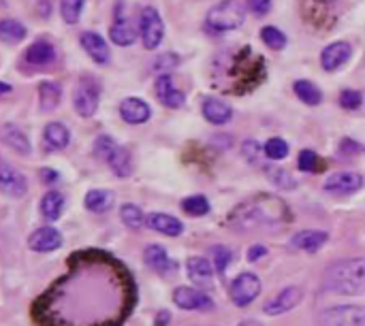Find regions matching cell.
Wrapping results in <instances>:
<instances>
[{"mask_svg":"<svg viewBox=\"0 0 365 326\" xmlns=\"http://www.w3.org/2000/svg\"><path fill=\"white\" fill-rule=\"evenodd\" d=\"M265 254H267V250H265L263 246H252V248L248 250V261H250V263H255V261L263 258Z\"/></svg>","mask_w":365,"mask_h":326,"instance_id":"f6af8a7d","label":"cell"},{"mask_svg":"<svg viewBox=\"0 0 365 326\" xmlns=\"http://www.w3.org/2000/svg\"><path fill=\"white\" fill-rule=\"evenodd\" d=\"M156 96H158V100L165 105V107H171V109H180L182 105H184V94H182V90H178L175 88V81H173V77L171 75H160L158 79H156Z\"/></svg>","mask_w":365,"mask_h":326,"instance_id":"5bb4252c","label":"cell"},{"mask_svg":"<svg viewBox=\"0 0 365 326\" xmlns=\"http://www.w3.org/2000/svg\"><path fill=\"white\" fill-rule=\"evenodd\" d=\"M83 4L86 0H60V13H62V19L66 23H77L79 17H81V11H83Z\"/></svg>","mask_w":365,"mask_h":326,"instance_id":"e575fe53","label":"cell"},{"mask_svg":"<svg viewBox=\"0 0 365 326\" xmlns=\"http://www.w3.org/2000/svg\"><path fill=\"white\" fill-rule=\"evenodd\" d=\"M261 293V280L255 273H240L231 288H229V297L237 307H246L250 305Z\"/></svg>","mask_w":365,"mask_h":326,"instance_id":"ba28073f","label":"cell"},{"mask_svg":"<svg viewBox=\"0 0 365 326\" xmlns=\"http://www.w3.org/2000/svg\"><path fill=\"white\" fill-rule=\"evenodd\" d=\"M24 58H26V62L32 64V66H47V64H51V62L56 60V49H53V45H51L49 41L41 38V41H34V43L26 49Z\"/></svg>","mask_w":365,"mask_h":326,"instance_id":"44dd1931","label":"cell"},{"mask_svg":"<svg viewBox=\"0 0 365 326\" xmlns=\"http://www.w3.org/2000/svg\"><path fill=\"white\" fill-rule=\"evenodd\" d=\"M120 216H122V222H124L128 228H133V231H139V228H143V226L148 224V218L143 216V211H141L137 205H133V203L122 205Z\"/></svg>","mask_w":365,"mask_h":326,"instance_id":"1f68e13d","label":"cell"},{"mask_svg":"<svg viewBox=\"0 0 365 326\" xmlns=\"http://www.w3.org/2000/svg\"><path fill=\"white\" fill-rule=\"evenodd\" d=\"M293 88H295L297 98H299L302 102H306L308 107H317V105L323 102V92L319 90L317 83H312V81H308V79H299V81H295Z\"/></svg>","mask_w":365,"mask_h":326,"instance_id":"f1b7e54d","label":"cell"},{"mask_svg":"<svg viewBox=\"0 0 365 326\" xmlns=\"http://www.w3.org/2000/svg\"><path fill=\"white\" fill-rule=\"evenodd\" d=\"M325 286L338 295H357L365 286V258L336 263L325 278Z\"/></svg>","mask_w":365,"mask_h":326,"instance_id":"7a4b0ae2","label":"cell"},{"mask_svg":"<svg viewBox=\"0 0 365 326\" xmlns=\"http://www.w3.org/2000/svg\"><path fill=\"white\" fill-rule=\"evenodd\" d=\"M212 254H214V267H216V271L220 275H225V271H227V267H229V263L233 258L231 250L229 248H222V246H216V248H212Z\"/></svg>","mask_w":365,"mask_h":326,"instance_id":"74e56055","label":"cell"},{"mask_svg":"<svg viewBox=\"0 0 365 326\" xmlns=\"http://www.w3.org/2000/svg\"><path fill=\"white\" fill-rule=\"evenodd\" d=\"M265 173H267L269 182H272L274 186L282 188V190H293V188L297 186V182L293 179V175H291L289 171L280 169V167H267Z\"/></svg>","mask_w":365,"mask_h":326,"instance_id":"836d02e7","label":"cell"},{"mask_svg":"<svg viewBox=\"0 0 365 326\" xmlns=\"http://www.w3.org/2000/svg\"><path fill=\"white\" fill-rule=\"evenodd\" d=\"M329 235L323 231H302L291 239V246L295 250H304V252H317L319 248H323L327 243Z\"/></svg>","mask_w":365,"mask_h":326,"instance_id":"cb8c5ba5","label":"cell"},{"mask_svg":"<svg viewBox=\"0 0 365 326\" xmlns=\"http://www.w3.org/2000/svg\"><path fill=\"white\" fill-rule=\"evenodd\" d=\"M158 320H160V322H158V326H167V320H169V314H167V312H163V314L158 316Z\"/></svg>","mask_w":365,"mask_h":326,"instance_id":"7dc6e473","label":"cell"},{"mask_svg":"<svg viewBox=\"0 0 365 326\" xmlns=\"http://www.w3.org/2000/svg\"><path fill=\"white\" fill-rule=\"evenodd\" d=\"M139 34H141V41H143V47L145 49H156L163 43L165 23H163L160 13L154 6H145L141 11V17H139Z\"/></svg>","mask_w":365,"mask_h":326,"instance_id":"8992f818","label":"cell"},{"mask_svg":"<svg viewBox=\"0 0 365 326\" xmlns=\"http://www.w3.org/2000/svg\"><path fill=\"white\" fill-rule=\"evenodd\" d=\"M0 88H2V94H9V92H11V85H9V83H2Z\"/></svg>","mask_w":365,"mask_h":326,"instance_id":"681fc988","label":"cell"},{"mask_svg":"<svg viewBox=\"0 0 365 326\" xmlns=\"http://www.w3.org/2000/svg\"><path fill=\"white\" fill-rule=\"evenodd\" d=\"M2 141L15 149L17 154H30V141L26 137V132L21 128H17L15 124H4L2 126Z\"/></svg>","mask_w":365,"mask_h":326,"instance_id":"484cf974","label":"cell"},{"mask_svg":"<svg viewBox=\"0 0 365 326\" xmlns=\"http://www.w3.org/2000/svg\"><path fill=\"white\" fill-rule=\"evenodd\" d=\"M246 4L255 15H267L272 9V0H246Z\"/></svg>","mask_w":365,"mask_h":326,"instance_id":"7bdbcfd3","label":"cell"},{"mask_svg":"<svg viewBox=\"0 0 365 326\" xmlns=\"http://www.w3.org/2000/svg\"><path fill=\"white\" fill-rule=\"evenodd\" d=\"M201 111H203V117H205L210 124H216V126L227 124V122L233 117V109H231L225 100H220V98H216V96L203 98Z\"/></svg>","mask_w":365,"mask_h":326,"instance_id":"d6986e66","label":"cell"},{"mask_svg":"<svg viewBox=\"0 0 365 326\" xmlns=\"http://www.w3.org/2000/svg\"><path fill=\"white\" fill-rule=\"evenodd\" d=\"M242 149H244V156H246L252 164L261 158V152L265 154V147H261V145H259L257 141H252V139H248V141L244 143V147H242Z\"/></svg>","mask_w":365,"mask_h":326,"instance_id":"b9f144b4","label":"cell"},{"mask_svg":"<svg viewBox=\"0 0 365 326\" xmlns=\"http://www.w3.org/2000/svg\"><path fill=\"white\" fill-rule=\"evenodd\" d=\"M182 209L188 214V216H195V218H199V216H205V214H210V201L205 199V196H188V199H184L182 201Z\"/></svg>","mask_w":365,"mask_h":326,"instance_id":"d590c367","label":"cell"},{"mask_svg":"<svg viewBox=\"0 0 365 326\" xmlns=\"http://www.w3.org/2000/svg\"><path fill=\"white\" fill-rule=\"evenodd\" d=\"M361 186H364V177L359 173H353V171L334 173L325 182V190L331 194H351V192H357Z\"/></svg>","mask_w":365,"mask_h":326,"instance_id":"7c38bea8","label":"cell"},{"mask_svg":"<svg viewBox=\"0 0 365 326\" xmlns=\"http://www.w3.org/2000/svg\"><path fill=\"white\" fill-rule=\"evenodd\" d=\"M246 21V6L237 0H222L207 11L205 23L216 32L235 30Z\"/></svg>","mask_w":365,"mask_h":326,"instance_id":"3957f363","label":"cell"},{"mask_svg":"<svg viewBox=\"0 0 365 326\" xmlns=\"http://www.w3.org/2000/svg\"><path fill=\"white\" fill-rule=\"evenodd\" d=\"M353 56V45L346 43V41H336L331 45H327L321 53V66L327 70V73H334L338 68H342Z\"/></svg>","mask_w":365,"mask_h":326,"instance_id":"30bf717a","label":"cell"},{"mask_svg":"<svg viewBox=\"0 0 365 326\" xmlns=\"http://www.w3.org/2000/svg\"><path fill=\"white\" fill-rule=\"evenodd\" d=\"M186 271H188V278L190 282L197 286V288H212L214 286V271H212V265L205 261V258H188L186 263Z\"/></svg>","mask_w":365,"mask_h":326,"instance_id":"ac0fdd59","label":"cell"},{"mask_svg":"<svg viewBox=\"0 0 365 326\" xmlns=\"http://www.w3.org/2000/svg\"><path fill=\"white\" fill-rule=\"evenodd\" d=\"M340 105L349 111H355L364 105V94L359 90H344L340 94Z\"/></svg>","mask_w":365,"mask_h":326,"instance_id":"f35d334b","label":"cell"},{"mask_svg":"<svg viewBox=\"0 0 365 326\" xmlns=\"http://www.w3.org/2000/svg\"><path fill=\"white\" fill-rule=\"evenodd\" d=\"M297 164H299V169H302V171H308V173L319 171V156H317V152H312V149H304V152L299 154Z\"/></svg>","mask_w":365,"mask_h":326,"instance_id":"ab89813d","label":"cell"},{"mask_svg":"<svg viewBox=\"0 0 365 326\" xmlns=\"http://www.w3.org/2000/svg\"><path fill=\"white\" fill-rule=\"evenodd\" d=\"M287 218H289L287 205L276 196L263 194L237 207L231 216V222L240 228H248V226H272L278 222H287Z\"/></svg>","mask_w":365,"mask_h":326,"instance_id":"6da1fadb","label":"cell"},{"mask_svg":"<svg viewBox=\"0 0 365 326\" xmlns=\"http://www.w3.org/2000/svg\"><path fill=\"white\" fill-rule=\"evenodd\" d=\"M109 38H111L115 45H120V47H128V45H133V43L137 41V32H135V28H130L126 21H118L115 26H111Z\"/></svg>","mask_w":365,"mask_h":326,"instance_id":"4dcf8cb0","label":"cell"},{"mask_svg":"<svg viewBox=\"0 0 365 326\" xmlns=\"http://www.w3.org/2000/svg\"><path fill=\"white\" fill-rule=\"evenodd\" d=\"M43 143L47 149H64L71 143V132L64 124L51 122L43 130Z\"/></svg>","mask_w":365,"mask_h":326,"instance_id":"603a6c76","label":"cell"},{"mask_svg":"<svg viewBox=\"0 0 365 326\" xmlns=\"http://www.w3.org/2000/svg\"><path fill=\"white\" fill-rule=\"evenodd\" d=\"M0 36L4 43H19L26 38V26L17 19H2L0 23Z\"/></svg>","mask_w":365,"mask_h":326,"instance_id":"f546056e","label":"cell"},{"mask_svg":"<svg viewBox=\"0 0 365 326\" xmlns=\"http://www.w3.org/2000/svg\"><path fill=\"white\" fill-rule=\"evenodd\" d=\"M79 43H81V47L86 49V53H88L96 64H107V62H109V56H111L109 45H107V41H105L98 32H92V30L81 32Z\"/></svg>","mask_w":365,"mask_h":326,"instance_id":"4fadbf2b","label":"cell"},{"mask_svg":"<svg viewBox=\"0 0 365 326\" xmlns=\"http://www.w3.org/2000/svg\"><path fill=\"white\" fill-rule=\"evenodd\" d=\"M28 246L34 252H53L62 246V235L53 226H41L30 235Z\"/></svg>","mask_w":365,"mask_h":326,"instance_id":"2e32d148","label":"cell"},{"mask_svg":"<svg viewBox=\"0 0 365 326\" xmlns=\"http://www.w3.org/2000/svg\"><path fill=\"white\" fill-rule=\"evenodd\" d=\"M143 261L152 271H156L160 275H167V273L175 271V263L169 258V254L165 252L163 246H148L145 252H143Z\"/></svg>","mask_w":365,"mask_h":326,"instance_id":"ffe728a7","label":"cell"},{"mask_svg":"<svg viewBox=\"0 0 365 326\" xmlns=\"http://www.w3.org/2000/svg\"><path fill=\"white\" fill-rule=\"evenodd\" d=\"M148 226L163 233V235H167V237H180L184 233V224L178 218L169 216V214H150L148 216Z\"/></svg>","mask_w":365,"mask_h":326,"instance_id":"7402d4cb","label":"cell"},{"mask_svg":"<svg viewBox=\"0 0 365 326\" xmlns=\"http://www.w3.org/2000/svg\"><path fill=\"white\" fill-rule=\"evenodd\" d=\"M113 203L115 199H113V192L109 190H90L83 199L86 209L92 214H107L113 207Z\"/></svg>","mask_w":365,"mask_h":326,"instance_id":"d4e9b609","label":"cell"},{"mask_svg":"<svg viewBox=\"0 0 365 326\" xmlns=\"http://www.w3.org/2000/svg\"><path fill=\"white\" fill-rule=\"evenodd\" d=\"M101 83L94 79V77H81L77 88H75V94H73V105H75V111L81 115V117H92L98 109V102H101Z\"/></svg>","mask_w":365,"mask_h":326,"instance_id":"5b68a950","label":"cell"},{"mask_svg":"<svg viewBox=\"0 0 365 326\" xmlns=\"http://www.w3.org/2000/svg\"><path fill=\"white\" fill-rule=\"evenodd\" d=\"M240 326H263L261 322H257V320H244V322H240Z\"/></svg>","mask_w":365,"mask_h":326,"instance_id":"c3c4849f","label":"cell"},{"mask_svg":"<svg viewBox=\"0 0 365 326\" xmlns=\"http://www.w3.org/2000/svg\"><path fill=\"white\" fill-rule=\"evenodd\" d=\"M62 98V88L56 81H43L38 85V105L43 111H51L60 105Z\"/></svg>","mask_w":365,"mask_h":326,"instance_id":"83f0119b","label":"cell"},{"mask_svg":"<svg viewBox=\"0 0 365 326\" xmlns=\"http://www.w3.org/2000/svg\"><path fill=\"white\" fill-rule=\"evenodd\" d=\"M120 115H122V120L126 124H135L137 126V124H145L150 120L152 109H150V105L145 100L130 96V98H124L120 102Z\"/></svg>","mask_w":365,"mask_h":326,"instance_id":"9a60e30c","label":"cell"},{"mask_svg":"<svg viewBox=\"0 0 365 326\" xmlns=\"http://www.w3.org/2000/svg\"><path fill=\"white\" fill-rule=\"evenodd\" d=\"M261 38H263V43H265L269 49H274V51L284 49L287 43H289L287 34H284L280 28H276V26H265V28L261 30Z\"/></svg>","mask_w":365,"mask_h":326,"instance_id":"d6a6232c","label":"cell"},{"mask_svg":"<svg viewBox=\"0 0 365 326\" xmlns=\"http://www.w3.org/2000/svg\"><path fill=\"white\" fill-rule=\"evenodd\" d=\"M180 60H178V56L175 53H165V56H160L158 58V62L154 64L156 66V70H160V75H169L171 73V68L178 64Z\"/></svg>","mask_w":365,"mask_h":326,"instance_id":"60d3db41","label":"cell"},{"mask_svg":"<svg viewBox=\"0 0 365 326\" xmlns=\"http://www.w3.org/2000/svg\"><path fill=\"white\" fill-rule=\"evenodd\" d=\"M364 147L361 145H357L353 139H344L342 143H340V154H359Z\"/></svg>","mask_w":365,"mask_h":326,"instance_id":"ee69618b","label":"cell"},{"mask_svg":"<svg viewBox=\"0 0 365 326\" xmlns=\"http://www.w3.org/2000/svg\"><path fill=\"white\" fill-rule=\"evenodd\" d=\"M41 175H43V182H47V184L58 179V173H56V171H49V169H43V171H41Z\"/></svg>","mask_w":365,"mask_h":326,"instance_id":"bcb514c9","label":"cell"},{"mask_svg":"<svg viewBox=\"0 0 365 326\" xmlns=\"http://www.w3.org/2000/svg\"><path fill=\"white\" fill-rule=\"evenodd\" d=\"M265 156L269 160H282L289 156V143L280 137H274L265 143Z\"/></svg>","mask_w":365,"mask_h":326,"instance_id":"8d00e7d4","label":"cell"},{"mask_svg":"<svg viewBox=\"0 0 365 326\" xmlns=\"http://www.w3.org/2000/svg\"><path fill=\"white\" fill-rule=\"evenodd\" d=\"M0 186H2V190L9 196H15V199L24 196L26 190H28L26 177L19 171H15L11 164H6V162L0 164Z\"/></svg>","mask_w":365,"mask_h":326,"instance_id":"e0dca14e","label":"cell"},{"mask_svg":"<svg viewBox=\"0 0 365 326\" xmlns=\"http://www.w3.org/2000/svg\"><path fill=\"white\" fill-rule=\"evenodd\" d=\"M94 152L101 160L109 164V169L118 177H128L133 173V160L126 147L118 145L109 135H101L94 143Z\"/></svg>","mask_w":365,"mask_h":326,"instance_id":"277c9868","label":"cell"},{"mask_svg":"<svg viewBox=\"0 0 365 326\" xmlns=\"http://www.w3.org/2000/svg\"><path fill=\"white\" fill-rule=\"evenodd\" d=\"M302 297H304V290H302L299 286H289V288H284L276 299L267 301V303H265V307H263V312H265L267 316H280V314H287V312H291L295 305H299Z\"/></svg>","mask_w":365,"mask_h":326,"instance_id":"8fae6325","label":"cell"},{"mask_svg":"<svg viewBox=\"0 0 365 326\" xmlns=\"http://www.w3.org/2000/svg\"><path fill=\"white\" fill-rule=\"evenodd\" d=\"M64 211V196L58 190H49L43 199H41V216L49 222L58 220Z\"/></svg>","mask_w":365,"mask_h":326,"instance_id":"4316f807","label":"cell"},{"mask_svg":"<svg viewBox=\"0 0 365 326\" xmlns=\"http://www.w3.org/2000/svg\"><path fill=\"white\" fill-rule=\"evenodd\" d=\"M321 326H365V307L361 305H338L321 314Z\"/></svg>","mask_w":365,"mask_h":326,"instance_id":"52a82bcc","label":"cell"},{"mask_svg":"<svg viewBox=\"0 0 365 326\" xmlns=\"http://www.w3.org/2000/svg\"><path fill=\"white\" fill-rule=\"evenodd\" d=\"M173 303L180 310L188 312H212L214 301L199 288H188V286H178L173 293Z\"/></svg>","mask_w":365,"mask_h":326,"instance_id":"9c48e42d","label":"cell"}]
</instances>
